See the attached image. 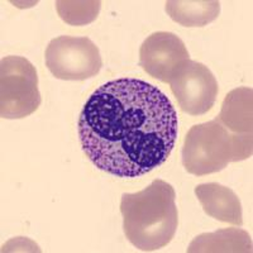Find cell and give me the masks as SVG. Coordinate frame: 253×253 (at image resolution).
I'll use <instances>...</instances> for the list:
<instances>
[{"label":"cell","mask_w":253,"mask_h":253,"mask_svg":"<svg viewBox=\"0 0 253 253\" xmlns=\"http://www.w3.org/2000/svg\"><path fill=\"white\" fill-rule=\"evenodd\" d=\"M175 199V189L164 180H153L138 193L122 195L124 234L135 248L153 252L172 241L178 225Z\"/></svg>","instance_id":"obj_2"},{"label":"cell","mask_w":253,"mask_h":253,"mask_svg":"<svg viewBox=\"0 0 253 253\" xmlns=\"http://www.w3.org/2000/svg\"><path fill=\"white\" fill-rule=\"evenodd\" d=\"M186 60H190L186 46L171 32L152 33L139 48V66L161 83H169L173 71Z\"/></svg>","instance_id":"obj_7"},{"label":"cell","mask_w":253,"mask_h":253,"mask_svg":"<svg viewBox=\"0 0 253 253\" xmlns=\"http://www.w3.org/2000/svg\"><path fill=\"white\" fill-rule=\"evenodd\" d=\"M78 133L96 169L121 178L139 177L170 157L178 134L177 113L152 84L117 79L90 95L79 115Z\"/></svg>","instance_id":"obj_1"},{"label":"cell","mask_w":253,"mask_h":253,"mask_svg":"<svg viewBox=\"0 0 253 253\" xmlns=\"http://www.w3.org/2000/svg\"><path fill=\"white\" fill-rule=\"evenodd\" d=\"M169 84L178 107L186 114L204 115L215 104L219 91L218 81L204 63L184 61L173 71Z\"/></svg>","instance_id":"obj_6"},{"label":"cell","mask_w":253,"mask_h":253,"mask_svg":"<svg viewBox=\"0 0 253 253\" xmlns=\"http://www.w3.org/2000/svg\"><path fill=\"white\" fill-rule=\"evenodd\" d=\"M101 8V1H56V10L65 23L70 26H86L98 18Z\"/></svg>","instance_id":"obj_12"},{"label":"cell","mask_w":253,"mask_h":253,"mask_svg":"<svg viewBox=\"0 0 253 253\" xmlns=\"http://www.w3.org/2000/svg\"><path fill=\"white\" fill-rule=\"evenodd\" d=\"M252 152V134L232 133L216 117L190 128L182 144L181 161L189 173L205 176L224 170L230 162L247 160Z\"/></svg>","instance_id":"obj_3"},{"label":"cell","mask_w":253,"mask_h":253,"mask_svg":"<svg viewBox=\"0 0 253 253\" xmlns=\"http://www.w3.org/2000/svg\"><path fill=\"white\" fill-rule=\"evenodd\" d=\"M165 5L171 19L184 27H205L220 14L218 0H170Z\"/></svg>","instance_id":"obj_11"},{"label":"cell","mask_w":253,"mask_h":253,"mask_svg":"<svg viewBox=\"0 0 253 253\" xmlns=\"http://www.w3.org/2000/svg\"><path fill=\"white\" fill-rule=\"evenodd\" d=\"M195 195L210 218L238 227L243 224L241 200L232 189L218 182H208L195 187Z\"/></svg>","instance_id":"obj_8"},{"label":"cell","mask_w":253,"mask_h":253,"mask_svg":"<svg viewBox=\"0 0 253 253\" xmlns=\"http://www.w3.org/2000/svg\"><path fill=\"white\" fill-rule=\"evenodd\" d=\"M220 123L232 133L252 134L253 129V90L238 87L227 94L218 115Z\"/></svg>","instance_id":"obj_9"},{"label":"cell","mask_w":253,"mask_h":253,"mask_svg":"<svg viewBox=\"0 0 253 253\" xmlns=\"http://www.w3.org/2000/svg\"><path fill=\"white\" fill-rule=\"evenodd\" d=\"M189 253H251L252 238L246 230L238 228L219 229L213 233L195 237L187 247Z\"/></svg>","instance_id":"obj_10"},{"label":"cell","mask_w":253,"mask_h":253,"mask_svg":"<svg viewBox=\"0 0 253 253\" xmlns=\"http://www.w3.org/2000/svg\"><path fill=\"white\" fill-rule=\"evenodd\" d=\"M42 103L36 67L22 56H6L0 62V117L23 119Z\"/></svg>","instance_id":"obj_4"},{"label":"cell","mask_w":253,"mask_h":253,"mask_svg":"<svg viewBox=\"0 0 253 253\" xmlns=\"http://www.w3.org/2000/svg\"><path fill=\"white\" fill-rule=\"evenodd\" d=\"M44 61L52 75L65 81L87 80L98 75L103 67L98 46L87 37L53 38L44 52Z\"/></svg>","instance_id":"obj_5"}]
</instances>
